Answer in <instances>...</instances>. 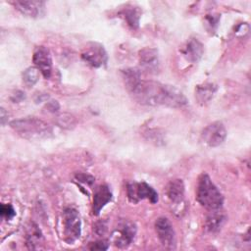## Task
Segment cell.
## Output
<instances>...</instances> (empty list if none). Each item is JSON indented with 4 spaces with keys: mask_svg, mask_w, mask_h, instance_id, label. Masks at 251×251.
Returning <instances> with one entry per match:
<instances>
[{
    "mask_svg": "<svg viewBox=\"0 0 251 251\" xmlns=\"http://www.w3.org/2000/svg\"><path fill=\"white\" fill-rule=\"evenodd\" d=\"M129 92L133 98L142 105H165L179 108L187 104L186 97L179 89L173 85L163 84L153 80L141 79Z\"/></svg>",
    "mask_w": 251,
    "mask_h": 251,
    "instance_id": "cell-1",
    "label": "cell"
},
{
    "mask_svg": "<svg viewBox=\"0 0 251 251\" xmlns=\"http://www.w3.org/2000/svg\"><path fill=\"white\" fill-rule=\"evenodd\" d=\"M10 126L19 135L29 140L48 138L52 134L51 126L36 117L14 120L10 123Z\"/></svg>",
    "mask_w": 251,
    "mask_h": 251,
    "instance_id": "cell-2",
    "label": "cell"
},
{
    "mask_svg": "<svg viewBox=\"0 0 251 251\" xmlns=\"http://www.w3.org/2000/svg\"><path fill=\"white\" fill-rule=\"evenodd\" d=\"M196 199L203 207L212 211L219 210L223 206L224 197L207 174H202L198 179Z\"/></svg>",
    "mask_w": 251,
    "mask_h": 251,
    "instance_id": "cell-3",
    "label": "cell"
},
{
    "mask_svg": "<svg viewBox=\"0 0 251 251\" xmlns=\"http://www.w3.org/2000/svg\"><path fill=\"white\" fill-rule=\"evenodd\" d=\"M65 240L72 244L80 236L81 223L78 212L74 208H67L63 213Z\"/></svg>",
    "mask_w": 251,
    "mask_h": 251,
    "instance_id": "cell-4",
    "label": "cell"
},
{
    "mask_svg": "<svg viewBox=\"0 0 251 251\" xmlns=\"http://www.w3.org/2000/svg\"><path fill=\"white\" fill-rule=\"evenodd\" d=\"M135 233V225L131 222L124 221L113 230L111 234V240L115 246L125 248L127 247L132 242Z\"/></svg>",
    "mask_w": 251,
    "mask_h": 251,
    "instance_id": "cell-5",
    "label": "cell"
},
{
    "mask_svg": "<svg viewBox=\"0 0 251 251\" xmlns=\"http://www.w3.org/2000/svg\"><path fill=\"white\" fill-rule=\"evenodd\" d=\"M226 137V130L221 122H214L208 125L201 133V141L209 147L221 145Z\"/></svg>",
    "mask_w": 251,
    "mask_h": 251,
    "instance_id": "cell-6",
    "label": "cell"
},
{
    "mask_svg": "<svg viewBox=\"0 0 251 251\" xmlns=\"http://www.w3.org/2000/svg\"><path fill=\"white\" fill-rule=\"evenodd\" d=\"M127 196L132 203H137L143 199H148L151 203H156L158 201V193L146 182L129 183L127 185Z\"/></svg>",
    "mask_w": 251,
    "mask_h": 251,
    "instance_id": "cell-7",
    "label": "cell"
},
{
    "mask_svg": "<svg viewBox=\"0 0 251 251\" xmlns=\"http://www.w3.org/2000/svg\"><path fill=\"white\" fill-rule=\"evenodd\" d=\"M155 229L161 244L166 249L173 250L176 248V233L171 222L167 218L161 217L157 219Z\"/></svg>",
    "mask_w": 251,
    "mask_h": 251,
    "instance_id": "cell-8",
    "label": "cell"
},
{
    "mask_svg": "<svg viewBox=\"0 0 251 251\" xmlns=\"http://www.w3.org/2000/svg\"><path fill=\"white\" fill-rule=\"evenodd\" d=\"M82 59L94 68H99L106 64L107 53L104 47L98 43L88 44L81 53Z\"/></svg>",
    "mask_w": 251,
    "mask_h": 251,
    "instance_id": "cell-9",
    "label": "cell"
},
{
    "mask_svg": "<svg viewBox=\"0 0 251 251\" xmlns=\"http://www.w3.org/2000/svg\"><path fill=\"white\" fill-rule=\"evenodd\" d=\"M32 61L35 67L41 72L45 78H49L51 75L52 59L48 48L44 46H38L33 52Z\"/></svg>",
    "mask_w": 251,
    "mask_h": 251,
    "instance_id": "cell-10",
    "label": "cell"
},
{
    "mask_svg": "<svg viewBox=\"0 0 251 251\" xmlns=\"http://www.w3.org/2000/svg\"><path fill=\"white\" fill-rule=\"evenodd\" d=\"M14 7L20 11L23 15L30 18H37L43 14L45 4L42 1H30V0H16L11 2Z\"/></svg>",
    "mask_w": 251,
    "mask_h": 251,
    "instance_id": "cell-11",
    "label": "cell"
},
{
    "mask_svg": "<svg viewBox=\"0 0 251 251\" xmlns=\"http://www.w3.org/2000/svg\"><path fill=\"white\" fill-rule=\"evenodd\" d=\"M139 63L148 73H157L159 70V56L155 48L145 47L139 51Z\"/></svg>",
    "mask_w": 251,
    "mask_h": 251,
    "instance_id": "cell-12",
    "label": "cell"
},
{
    "mask_svg": "<svg viewBox=\"0 0 251 251\" xmlns=\"http://www.w3.org/2000/svg\"><path fill=\"white\" fill-rule=\"evenodd\" d=\"M112 200V192L107 185H100L95 189L93 196V215L98 216L103 207Z\"/></svg>",
    "mask_w": 251,
    "mask_h": 251,
    "instance_id": "cell-13",
    "label": "cell"
},
{
    "mask_svg": "<svg viewBox=\"0 0 251 251\" xmlns=\"http://www.w3.org/2000/svg\"><path fill=\"white\" fill-rule=\"evenodd\" d=\"M166 193L170 201L174 204H180L184 198V184L181 179L171 180L166 188Z\"/></svg>",
    "mask_w": 251,
    "mask_h": 251,
    "instance_id": "cell-14",
    "label": "cell"
},
{
    "mask_svg": "<svg viewBox=\"0 0 251 251\" xmlns=\"http://www.w3.org/2000/svg\"><path fill=\"white\" fill-rule=\"evenodd\" d=\"M181 52L183 56L186 58V60H188L189 62L195 63L199 61V59L202 57L204 48L202 43L199 40L195 38H191L189 41H187L185 46L182 48Z\"/></svg>",
    "mask_w": 251,
    "mask_h": 251,
    "instance_id": "cell-15",
    "label": "cell"
},
{
    "mask_svg": "<svg viewBox=\"0 0 251 251\" xmlns=\"http://www.w3.org/2000/svg\"><path fill=\"white\" fill-rule=\"evenodd\" d=\"M218 87L214 83H203L201 85H197L195 89V98L199 104L208 103L215 95Z\"/></svg>",
    "mask_w": 251,
    "mask_h": 251,
    "instance_id": "cell-16",
    "label": "cell"
},
{
    "mask_svg": "<svg viewBox=\"0 0 251 251\" xmlns=\"http://www.w3.org/2000/svg\"><path fill=\"white\" fill-rule=\"evenodd\" d=\"M43 244V236L34 224H30L26 231V245L29 249H40Z\"/></svg>",
    "mask_w": 251,
    "mask_h": 251,
    "instance_id": "cell-17",
    "label": "cell"
},
{
    "mask_svg": "<svg viewBox=\"0 0 251 251\" xmlns=\"http://www.w3.org/2000/svg\"><path fill=\"white\" fill-rule=\"evenodd\" d=\"M123 74H124L125 83H126V88L128 89V91L132 90L138 84V82L141 80L140 71L135 68L126 69L123 72Z\"/></svg>",
    "mask_w": 251,
    "mask_h": 251,
    "instance_id": "cell-18",
    "label": "cell"
},
{
    "mask_svg": "<svg viewBox=\"0 0 251 251\" xmlns=\"http://www.w3.org/2000/svg\"><path fill=\"white\" fill-rule=\"evenodd\" d=\"M125 19L126 20L127 24L132 27V28H137L139 25V19L141 16V12L139 7H134V6H129L126 7L124 12H123Z\"/></svg>",
    "mask_w": 251,
    "mask_h": 251,
    "instance_id": "cell-19",
    "label": "cell"
},
{
    "mask_svg": "<svg viewBox=\"0 0 251 251\" xmlns=\"http://www.w3.org/2000/svg\"><path fill=\"white\" fill-rule=\"evenodd\" d=\"M225 221H226L225 215L222 213H218V211L216 210V212L208 216L206 221V228L211 232L218 231L222 227Z\"/></svg>",
    "mask_w": 251,
    "mask_h": 251,
    "instance_id": "cell-20",
    "label": "cell"
},
{
    "mask_svg": "<svg viewBox=\"0 0 251 251\" xmlns=\"http://www.w3.org/2000/svg\"><path fill=\"white\" fill-rule=\"evenodd\" d=\"M40 73L41 72L36 67L27 68L23 74V79L25 83L28 86H32L33 84H35L40 77Z\"/></svg>",
    "mask_w": 251,
    "mask_h": 251,
    "instance_id": "cell-21",
    "label": "cell"
},
{
    "mask_svg": "<svg viewBox=\"0 0 251 251\" xmlns=\"http://www.w3.org/2000/svg\"><path fill=\"white\" fill-rule=\"evenodd\" d=\"M57 125L63 128H67V129H70V128H73L75 126V118L71 115V114H68V113H63V114H60L58 117H57Z\"/></svg>",
    "mask_w": 251,
    "mask_h": 251,
    "instance_id": "cell-22",
    "label": "cell"
},
{
    "mask_svg": "<svg viewBox=\"0 0 251 251\" xmlns=\"http://www.w3.org/2000/svg\"><path fill=\"white\" fill-rule=\"evenodd\" d=\"M0 214L1 217L5 220H11L16 216V211L10 204H2L0 208Z\"/></svg>",
    "mask_w": 251,
    "mask_h": 251,
    "instance_id": "cell-23",
    "label": "cell"
},
{
    "mask_svg": "<svg viewBox=\"0 0 251 251\" xmlns=\"http://www.w3.org/2000/svg\"><path fill=\"white\" fill-rule=\"evenodd\" d=\"M220 16L219 15H208L206 17V25L210 30H214L219 23Z\"/></svg>",
    "mask_w": 251,
    "mask_h": 251,
    "instance_id": "cell-24",
    "label": "cell"
},
{
    "mask_svg": "<svg viewBox=\"0 0 251 251\" xmlns=\"http://www.w3.org/2000/svg\"><path fill=\"white\" fill-rule=\"evenodd\" d=\"M108 248V243L106 241H98L95 243H92L89 246V249L91 250H106Z\"/></svg>",
    "mask_w": 251,
    "mask_h": 251,
    "instance_id": "cell-25",
    "label": "cell"
},
{
    "mask_svg": "<svg viewBox=\"0 0 251 251\" xmlns=\"http://www.w3.org/2000/svg\"><path fill=\"white\" fill-rule=\"evenodd\" d=\"M46 108L49 112H57L58 109H59V104L57 101H50L47 103L46 105Z\"/></svg>",
    "mask_w": 251,
    "mask_h": 251,
    "instance_id": "cell-26",
    "label": "cell"
},
{
    "mask_svg": "<svg viewBox=\"0 0 251 251\" xmlns=\"http://www.w3.org/2000/svg\"><path fill=\"white\" fill-rule=\"evenodd\" d=\"M0 114H1V124L2 126H4L6 124V121L8 120V113L5 111L4 108H1Z\"/></svg>",
    "mask_w": 251,
    "mask_h": 251,
    "instance_id": "cell-27",
    "label": "cell"
},
{
    "mask_svg": "<svg viewBox=\"0 0 251 251\" xmlns=\"http://www.w3.org/2000/svg\"><path fill=\"white\" fill-rule=\"evenodd\" d=\"M14 96H15V99H14V101L16 102H18V101H21V100H23V99H25V93L24 92H22V91H18L17 93H15L14 94Z\"/></svg>",
    "mask_w": 251,
    "mask_h": 251,
    "instance_id": "cell-28",
    "label": "cell"
}]
</instances>
